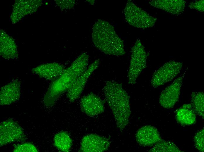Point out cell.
Listing matches in <instances>:
<instances>
[{
    "label": "cell",
    "instance_id": "1",
    "mask_svg": "<svg viewBox=\"0 0 204 152\" xmlns=\"http://www.w3.org/2000/svg\"><path fill=\"white\" fill-rule=\"evenodd\" d=\"M89 56L86 53L79 56L57 78L52 81L43 99L44 103L53 105L59 96L72 87L87 68Z\"/></svg>",
    "mask_w": 204,
    "mask_h": 152
},
{
    "label": "cell",
    "instance_id": "2",
    "mask_svg": "<svg viewBox=\"0 0 204 152\" xmlns=\"http://www.w3.org/2000/svg\"><path fill=\"white\" fill-rule=\"evenodd\" d=\"M103 91L114 116L117 128L122 131L129 123L131 113L130 96L121 84L114 80L107 81Z\"/></svg>",
    "mask_w": 204,
    "mask_h": 152
},
{
    "label": "cell",
    "instance_id": "3",
    "mask_svg": "<svg viewBox=\"0 0 204 152\" xmlns=\"http://www.w3.org/2000/svg\"><path fill=\"white\" fill-rule=\"evenodd\" d=\"M92 39L95 46L106 54L120 56L125 54L123 40L117 34L113 27L106 21L99 20L95 23Z\"/></svg>",
    "mask_w": 204,
    "mask_h": 152
},
{
    "label": "cell",
    "instance_id": "4",
    "mask_svg": "<svg viewBox=\"0 0 204 152\" xmlns=\"http://www.w3.org/2000/svg\"><path fill=\"white\" fill-rule=\"evenodd\" d=\"M131 58L128 71L129 84H134L142 71L146 67L147 54L144 47L139 39L131 49Z\"/></svg>",
    "mask_w": 204,
    "mask_h": 152
},
{
    "label": "cell",
    "instance_id": "5",
    "mask_svg": "<svg viewBox=\"0 0 204 152\" xmlns=\"http://www.w3.org/2000/svg\"><path fill=\"white\" fill-rule=\"evenodd\" d=\"M127 22L134 27L144 29L153 27L157 19L128 0L124 9Z\"/></svg>",
    "mask_w": 204,
    "mask_h": 152
},
{
    "label": "cell",
    "instance_id": "6",
    "mask_svg": "<svg viewBox=\"0 0 204 152\" xmlns=\"http://www.w3.org/2000/svg\"><path fill=\"white\" fill-rule=\"evenodd\" d=\"M181 62L170 61L165 63L153 73L150 81L152 87L156 88L171 81L180 73Z\"/></svg>",
    "mask_w": 204,
    "mask_h": 152
},
{
    "label": "cell",
    "instance_id": "7",
    "mask_svg": "<svg viewBox=\"0 0 204 152\" xmlns=\"http://www.w3.org/2000/svg\"><path fill=\"white\" fill-rule=\"evenodd\" d=\"M0 132L1 147L12 142L24 141L26 139L22 128L17 122L11 119L1 122Z\"/></svg>",
    "mask_w": 204,
    "mask_h": 152
},
{
    "label": "cell",
    "instance_id": "8",
    "mask_svg": "<svg viewBox=\"0 0 204 152\" xmlns=\"http://www.w3.org/2000/svg\"><path fill=\"white\" fill-rule=\"evenodd\" d=\"M184 76L181 75L162 92L159 98L160 105L165 109L173 108L178 101L181 87Z\"/></svg>",
    "mask_w": 204,
    "mask_h": 152
},
{
    "label": "cell",
    "instance_id": "9",
    "mask_svg": "<svg viewBox=\"0 0 204 152\" xmlns=\"http://www.w3.org/2000/svg\"><path fill=\"white\" fill-rule=\"evenodd\" d=\"M110 145L106 138L94 134L85 136L82 138L79 152H102L108 150Z\"/></svg>",
    "mask_w": 204,
    "mask_h": 152
},
{
    "label": "cell",
    "instance_id": "10",
    "mask_svg": "<svg viewBox=\"0 0 204 152\" xmlns=\"http://www.w3.org/2000/svg\"><path fill=\"white\" fill-rule=\"evenodd\" d=\"M99 62V60H96L91 64L67 91V96L70 101L74 102L80 96L88 79L98 67Z\"/></svg>",
    "mask_w": 204,
    "mask_h": 152
},
{
    "label": "cell",
    "instance_id": "11",
    "mask_svg": "<svg viewBox=\"0 0 204 152\" xmlns=\"http://www.w3.org/2000/svg\"><path fill=\"white\" fill-rule=\"evenodd\" d=\"M80 105L81 111L89 116L97 115L103 113L105 110L103 100L93 93L83 96Z\"/></svg>",
    "mask_w": 204,
    "mask_h": 152
},
{
    "label": "cell",
    "instance_id": "12",
    "mask_svg": "<svg viewBox=\"0 0 204 152\" xmlns=\"http://www.w3.org/2000/svg\"><path fill=\"white\" fill-rule=\"evenodd\" d=\"M135 139L139 145L144 147L152 146L163 140L157 129L149 125L140 128L136 133Z\"/></svg>",
    "mask_w": 204,
    "mask_h": 152
},
{
    "label": "cell",
    "instance_id": "13",
    "mask_svg": "<svg viewBox=\"0 0 204 152\" xmlns=\"http://www.w3.org/2000/svg\"><path fill=\"white\" fill-rule=\"evenodd\" d=\"M21 85L20 81L16 79L1 87L0 91V105H9L18 100L21 95Z\"/></svg>",
    "mask_w": 204,
    "mask_h": 152
},
{
    "label": "cell",
    "instance_id": "14",
    "mask_svg": "<svg viewBox=\"0 0 204 152\" xmlns=\"http://www.w3.org/2000/svg\"><path fill=\"white\" fill-rule=\"evenodd\" d=\"M41 4L39 0H18L14 5L11 19L13 23H16L28 14L37 10Z\"/></svg>",
    "mask_w": 204,
    "mask_h": 152
},
{
    "label": "cell",
    "instance_id": "15",
    "mask_svg": "<svg viewBox=\"0 0 204 152\" xmlns=\"http://www.w3.org/2000/svg\"><path fill=\"white\" fill-rule=\"evenodd\" d=\"M65 69L62 65L57 63L44 64L32 69V72L40 77L53 81L59 77Z\"/></svg>",
    "mask_w": 204,
    "mask_h": 152
},
{
    "label": "cell",
    "instance_id": "16",
    "mask_svg": "<svg viewBox=\"0 0 204 152\" xmlns=\"http://www.w3.org/2000/svg\"><path fill=\"white\" fill-rule=\"evenodd\" d=\"M149 3L156 8L178 15L184 11L186 2L183 0H155L150 1Z\"/></svg>",
    "mask_w": 204,
    "mask_h": 152
},
{
    "label": "cell",
    "instance_id": "17",
    "mask_svg": "<svg viewBox=\"0 0 204 152\" xmlns=\"http://www.w3.org/2000/svg\"><path fill=\"white\" fill-rule=\"evenodd\" d=\"M0 32L1 56L8 59L17 57V46L13 39L4 31L1 30Z\"/></svg>",
    "mask_w": 204,
    "mask_h": 152
},
{
    "label": "cell",
    "instance_id": "18",
    "mask_svg": "<svg viewBox=\"0 0 204 152\" xmlns=\"http://www.w3.org/2000/svg\"><path fill=\"white\" fill-rule=\"evenodd\" d=\"M175 118L177 121L183 126H189L196 122V113L191 104H186L176 110Z\"/></svg>",
    "mask_w": 204,
    "mask_h": 152
},
{
    "label": "cell",
    "instance_id": "19",
    "mask_svg": "<svg viewBox=\"0 0 204 152\" xmlns=\"http://www.w3.org/2000/svg\"><path fill=\"white\" fill-rule=\"evenodd\" d=\"M55 146L60 151H69L72 144V141L69 134L65 131L57 134L54 138Z\"/></svg>",
    "mask_w": 204,
    "mask_h": 152
},
{
    "label": "cell",
    "instance_id": "20",
    "mask_svg": "<svg viewBox=\"0 0 204 152\" xmlns=\"http://www.w3.org/2000/svg\"><path fill=\"white\" fill-rule=\"evenodd\" d=\"M191 104L196 114L204 118V95L201 92H193Z\"/></svg>",
    "mask_w": 204,
    "mask_h": 152
},
{
    "label": "cell",
    "instance_id": "21",
    "mask_svg": "<svg viewBox=\"0 0 204 152\" xmlns=\"http://www.w3.org/2000/svg\"><path fill=\"white\" fill-rule=\"evenodd\" d=\"M148 151L154 152H183L172 142L163 139L154 145Z\"/></svg>",
    "mask_w": 204,
    "mask_h": 152
},
{
    "label": "cell",
    "instance_id": "22",
    "mask_svg": "<svg viewBox=\"0 0 204 152\" xmlns=\"http://www.w3.org/2000/svg\"><path fill=\"white\" fill-rule=\"evenodd\" d=\"M204 128L197 132L193 137V141L195 148L200 152L204 151Z\"/></svg>",
    "mask_w": 204,
    "mask_h": 152
},
{
    "label": "cell",
    "instance_id": "23",
    "mask_svg": "<svg viewBox=\"0 0 204 152\" xmlns=\"http://www.w3.org/2000/svg\"><path fill=\"white\" fill-rule=\"evenodd\" d=\"M13 151L14 152H37L38 150L33 144L25 143L16 146Z\"/></svg>",
    "mask_w": 204,
    "mask_h": 152
},
{
    "label": "cell",
    "instance_id": "24",
    "mask_svg": "<svg viewBox=\"0 0 204 152\" xmlns=\"http://www.w3.org/2000/svg\"><path fill=\"white\" fill-rule=\"evenodd\" d=\"M204 0L195 1L190 3L188 6L201 12L204 11Z\"/></svg>",
    "mask_w": 204,
    "mask_h": 152
}]
</instances>
